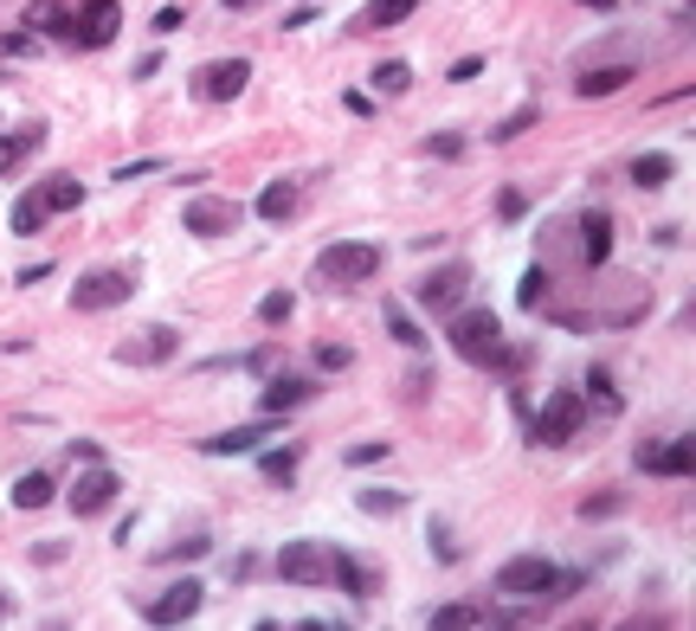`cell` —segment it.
Listing matches in <instances>:
<instances>
[{"mask_svg":"<svg viewBox=\"0 0 696 631\" xmlns=\"http://www.w3.org/2000/svg\"><path fill=\"white\" fill-rule=\"evenodd\" d=\"M278 573L290 586H348V593H374V573L355 561L348 548H329V542H284Z\"/></svg>","mask_w":696,"mask_h":631,"instance_id":"cell-1","label":"cell"},{"mask_svg":"<svg viewBox=\"0 0 696 631\" xmlns=\"http://www.w3.org/2000/svg\"><path fill=\"white\" fill-rule=\"evenodd\" d=\"M374 271H381V245H368V239H336L316 252V283L348 290V283H368Z\"/></svg>","mask_w":696,"mask_h":631,"instance_id":"cell-2","label":"cell"},{"mask_svg":"<svg viewBox=\"0 0 696 631\" xmlns=\"http://www.w3.org/2000/svg\"><path fill=\"white\" fill-rule=\"evenodd\" d=\"M130 296H136V271L130 265H97V271H84L71 283V310H84V316H104V310H117Z\"/></svg>","mask_w":696,"mask_h":631,"instance_id":"cell-3","label":"cell"},{"mask_svg":"<svg viewBox=\"0 0 696 631\" xmlns=\"http://www.w3.org/2000/svg\"><path fill=\"white\" fill-rule=\"evenodd\" d=\"M555 586H574L555 561H542V555H516V561L496 567V593H509V599H523V593H555Z\"/></svg>","mask_w":696,"mask_h":631,"instance_id":"cell-4","label":"cell"},{"mask_svg":"<svg viewBox=\"0 0 696 631\" xmlns=\"http://www.w3.org/2000/svg\"><path fill=\"white\" fill-rule=\"evenodd\" d=\"M117 26H123V0H84L77 20H65V39L77 52H97V46L117 39Z\"/></svg>","mask_w":696,"mask_h":631,"instance_id":"cell-5","label":"cell"},{"mask_svg":"<svg viewBox=\"0 0 696 631\" xmlns=\"http://www.w3.org/2000/svg\"><path fill=\"white\" fill-rule=\"evenodd\" d=\"M245 84H252V65H245V59H213V65H201L188 77V90H194L201 104H232Z\"/></svg>","mask_w":696,"mask_h":631,"instance_id":"cell-6","label":"cell"},{"mask_svg":"<svg viewBox=\"0 0 696 631\" xmlns=\"http://www.w3.org/2000/svg\"><path fill=\"white\" fill-rule=\"evenodd\" d=\"M496 342H503V329H496L490 310H452V349L465 354V361H490Z\"/></svg>","mask_w":696,"mask_h":631,"instance_id":"cell-7","label":"cell"},{"mask_svg":"<svg viewBox=\"0 0 696 631\" xmlns=\"http://www.w3.org/2000/svg\"><path fill=\"white\" fill-rule=\"evenodd\" d=\"M123 490V477L117 471H104V464H84V477L71 484V515H104L110 502Z\"/></svg>","mask_w":696,"mask_h":631,"instance_id":"cell-8","label":"cell"},{"mask_svg":"<svg viewBox=\"0 0 696 631\" xmlns=\"http://www.w3.org/2000/svg\"><path fill=\"white\" fill-rule=\"evenodd\" d=\"M580 420H587V406H580V393H549V406H542V420H536V438L542 445H567L574 432H580Z\"/></svg>","mask_w":696,"mask_h":631,"instance_id":"cell-9","label":"cell"},{"mask_svg":"<svg viewBox=\"0 0 696 631\" xmlns=\"http://www.w3.org/2000/svg\"><path fill=\"white\" fill-rule=\"evenodd\" d=\"M465 283H471L465 265H439V271H425V278H419V303H425L432 316H452V310H458V296H465Z\"/></svg>","mask_w":696,"mask_h":631,"instance_id":"cell-10","label":"cell"},{"mask_svg":"<svg viewBox=\"0 0 696 631\" xmlns=\"http://www.w3.org/2000/svg\"><path fill=\"white\" fill-rule=\"evenodd\" d=\"M181 226H188L194 239H219V232H232V226H239V207L207 194V201H188V207H181Z\"/></svg>","mask_w":696,"mask_h":631,"instance_id":"cell-11","label":"cell"},{"mask_svg":"<svg viewBox=\"0 0 696 631\" xmlns=\"http://www.w3.org/2000/svg\"><path fill=\"white\" fill-rule=\"evenodd\" d=\"M194 612H201V580H181V586H168L142 619H148V626H188Z\"/></svg>","mask_w":696,"mask_h":631,"instance_id":"cell-12","label":"cell"},{"mask_svg":"<svg viewBox=\"0 0 696 631\" xmlns=\"http://www.w3.org/2000/svg\"><path fill=\"white\" fill-rule=\"evenodd\" d=\"M310 393H316V380H297V374L272 380V387H265V420H278V413H290V406H303Z\"/></svg>","mask_w":696,"mask_h":631,"instance_id":"cell-13","label":"cell"},{"mask_svg":"<svg viewBox=\"0 0 696 631\" xmlns=\"http://www.w3.org/2000/svg\"><path fill=\"white\" fill-rule=\"evenodd\" d=\"M580 245H587V252H580L587 265H607V258H613V219H607V213H587V219H580Z\"/></svg>","mask_w":696,"mask_h":631,"instance_id":"cell-14","label":"cell"},{"mask_svg":"<svg viewBox=\"0 0 696 631\" xmlns=\"http://www.w3.org/2000/svg\"><path fill=\"white\" fill-rule=\"evenodd\" d=\"M265 432H272V425H232V432L207 438L201 451H207V458H232V451H252V445H265Z\"/></svg>","mask_w":696,"mask_h":631,"instance_id":"cell-15","label":"cell"},{"mask_svg":"<svg viewBox=\"0 0 696 631\" xmlns=\"http://www.w3.org/2000/svg\"><path fill=\"white\" fill-rule=\"evenodd\" d=\"M39 201H46V213H71V207H84V181H77V174H52V181L39 187Z\"/></svg>","mask_w":696,"mask_h":631,"instance_id":"cell-16","label":"cell"},{"mask_svg":"<svg viewBox=\"0 0 696 631\" xmlns=\"http://www.w3.org/2000/svg\"><path fill=\"white\" fill-rule=\"evenodd\" d=\"M658 477H696V438L658 445Z\"/></svg>","mask_w":696,"mask_h":631,"instance_id":"cell-17","label":"cell"},{"mask_svg":"<svg viewBox=\"0 0 696 631\" xmlns=\"http://www.w3.org/2000/svg\"><path fill=\"white\" fill-rule=\"evenodd\" d=\"M52 502V477L46 471H26L20 484H13V509H46Z\"/></svg>","mask_w":696,"mask_h":631,"instance_id":"cell-18","label":"cell"},{"mask_svg":"<svg viewBox=\"0 0 696 631\" xmlns=\"http://www.w3.org/2000/svg\"><path fill=\"white\" fill-rule=\"evenodd\" d=\"M7 226H13V232H20V239H33V232H39V226H46V201H39V187H33V194H26V201H20V207L7 213Z\"/></svg>","mask_w":696,"mask_h":631,"instance_id":"cell-19","label":"cell"},{"mask_svg":"<svg viewBox=\"0 0 696 631\" xmlns=\"http://www.w3.org/2000/svg\"><path fill=\"white\" fill-rule=\"evenodd\" d=\"M297 213V187L290 181H272L265 194H259V219H290Z\"/></svg>","mask_w":696,"mask_h":631,"instance_id":"cell-20","label":"cell"},{"mask_svg":"<svg viewBox=\"0 0 696 631\" xmlns=\"http://www.w3.org/2000/svg\"><path fill=\"white\" fill-rule=\"evenodd\" d=\"M632 84V71L626 65H613V71H587L580 77V97H613V90H626Z\"/></svg>","mask_w":696,"mask_h":631,"instance_id":"cell-21","label":"cell"},{"mask_svg":"<svg viewBox=\"0 0 696 631\" xmlns=\"http://www.w3.org/2000/svg\"><path fill=\"white\" fill-rule=\"evenodd\" d=\"M387 336H394V342H400V349H425V336H419V323L413 316H407V310H400V303H387Z\"/></svg>","mask_w":696,"mask_h":631,"instance_id":"cell-22","label":"cell"},{"mask_svg":"<svg viewBox=\"0 0 696 631\" xmlns=\"http://www.w3.org/2000/svg\"><path fill=\"white\" fill-rule=\"evenodd\" d=\"M259 471H265V484H290V477H297V451H290V445H272V451L259 458Z\"/></svg>","mask_w":696,"mask_h":631,"instance_id":"cell-23","label":"cell"},{"mask_svg":"<svg viewBox=\"0 0 696 631\" xmlns=\"http://www.w3.org/2000/svg\"><path fill=\"white\" fill-rule=\"evenodd\" d=\"M419 0H368V13H361V26H400L407 13H413Z\"/></svg>","mask_w":696,"mask_h":631,"instance_id":"cell-24","label":"cell"},{"mask_svg":"<svg viewBox=\"0 0 696 631\" xmlns=\"http://www.w3.org/2000/svg\"><path fill=\"white\" fill-rule=\"evenodd\" d=\"M33 142H39V130H20V136H0V174H13L26 155H33Z\"/></svg>","mask_w":696,"mask_h":631,"instance_id":"cell-25","label":"cell"},{"mask_svg":"<svg viewBox=\"0 0 696 631\" xmlns=\"http://www.w3.org/2000/svg\"><path fill=\"white\" fill-rule=\"evenodd\" d=\"M26 33H65V7H59V0H39V7L26 13Z\"/></svg>","mask_w":696,"mask_h":631,"instance_id":"cell-26","label":"cell"},{"mask_svg":"<svg viewBox=\"0 0 696 631\" xmlns=\"http://www.w3.org/2000/svg\"><path fill=\"white\" fill-rule=\"evenodd\" d=\"M632 181H638V187H664V181H671V161H664V155H638V161H632Z\"/></svg>","mask_w":696,"mask_h":631,"instance_id":"cell-27","label":"cell"},{"mask_svg":"<svg viewBox=\"0 0 696 631\" xmlns=\"http://www.w3.org/2000/svg\"><path fill=\"white\" fill-rule=\"evenodd\" d=\"M407 84H413V71L400 65V59H381V65H374V90H394V97H400Z\"/></svg>","mask_w":696,"mask_h":631,"instance_id":"cell-28","label":"cell"},{"mask_svg":"<svg viewBox=\"0 0 696 631\" xmlns=\"http://www.w3.org/2000/svg\"><path fill=\"white\" fill-rule=\"evenodd\" d=\"M516 296H523V310H542V296H549V271H542V265H536V271H523V290H516Z\"/></svg>","mask_w":696,"mask_h":631,"instance_id":"cell-29","label":"cell"},{"mask_svg":"<svg viewBox=\"0 0 696 631\" xmlns=\"http://www.w3.org/2000/svg\"><path fill=\"white\" fill-rule=\"evenodd\" d=\"M361 509H368V515H394V509H407V496L400 490H361Z\"/></svg>","mask_w":696,"mask_h":631,"instance_id":"cell-30","label":"cell"},{"mask_svg":"<svg viewBox=\"0 0 696 631\" xmlns=\"http://www.w3.org/2000/svg\"><path fill=\"white\" fill-rule=\"evenodd\" d=\"M348 361H355V349H348V342H323V349H316V367H323V374H343Z\"/></svg>","mask_w":696,"mask_h":631,"instance_id":"cell-31","label":"cell"},{"mask_svg":"<svg viewBox=\"0 0 696 631\" xmlns=\"http://www.w3.org/2000/svg\"><path fill=\"white\" fill-rule=\"evenodd\" d=\"M290 310H297V296H290V290H272V296L259 303V316H265V323H290Z\"/></svg>","mask_w":696,"mask_h":631,"instance_id":"cell-32","label":"cell"},{"mask_svg":"<svg viewBox=\"0 0 696 631\" xmlns=\"http://www.w3.org/2000/svg\"><path fill=\"white\" fill-rule=\"evenodd\" d=\"M432 626H484V612H471V606H439Z\"/></svg>","mask_w":696,"mask_h":631,"instance_id":"cell-33","label":"cell"},{"mask_svg":"<svg viewBox=\"0 0 696 631\" xmlns=\"http://www.w3.org/2000/svg\"><path fill=\"white\" fill-rule=\"evenodd\" d=\"M381 458H394V451H387V445H355L343 464H348V471H368V464H381Z\"/></svg>","mask_w":696,"mask_h":631,"instance_id":"cell-34","label":"cell"},{"mask_svg":"<svg viewBox=\"0 0 696 631\" xmlns=\"http://www.w3.org/2000/svg\"><path fill=\"white\" fill-rule=\"evenodd\" d=\"M194 555H207V535H188V542H181V548H161V555H155V561H194Z\"/></svg>","mask_w":696,"mask_h":631,"instance_id":"cell-35","label":"cell"},{"mask_svg":"<svg viewBox=\"0 0 696 631\" xmlns=\"http://www.w3.org/2000/svg\"><path fill=\"white\" fill-rule=\"evenodd\" d=\"M587 393L600 400V413H620V393H613V380H607V374H593V380H587Z\"/></svg>","mask_w":696,"mask_h":631,"instance_id":"cell-36","label":"cell"},{"mask_svg":"<svg viewBox=\"0 0 696 631\" xmlns=\"http://www.w3.org/2000/svg\"><path fill=\"white\" fill-rule=\"evenodd\" d=\"M425 148H432L439 161H458V155H465V136H452V130H445V136H432Z\"/></svg>","mask_w":696,"mask_h":631,"instance_id":"cell-37","label":"cell"},{"mask_svg":"<svg viewBox=\"0 0 696 631\" xmlns=\"http://www.w3.org/2000/svg\"><path fill=\"white\" fill-rule=\"evenodd\" d=\"M496 213H503V219H523V213H529V201H523L516 187H503V194H496Z\"/></svg>","mask_w":696,"mask_h":631,"instance_id":"cell-38","label":"cell"},{"mask_svg":"<svg viewBox=\"0 0 696 631\" xmlns=\"http://www.w3.org/2000/svg\"><path fill=\"white\" fill-rule=\"evenodd\" d=\"M0 52H7V59H26V52H33V33H7Z\"/></svg>","mask_w":696,"mask_h":631,"instance_id":"cell-39","label":"cell"},{"mask_svg":"<svg viewBox=\"0 0 696 631\" xmlns=\"http://www.w3.org/2000/svg\"><path fill=\"white\" fill-rule=\"evenodd\" d=\"M529 123H536V110H516V117H509V123H503V130H496V142L523 136V130H529Z\"/></svg>","mask_w":696,"mask_h":631,"instance_id":"cell-40","label":"cell"},{"mask_svg":"<svg viewBox=\"0 0 696 631\" xmlns=\"http://www.w3.org/2000/svg\"><path fill=\"white\" fill-rule=\"evenodd\" d=\"M71 458H77V464H104V445H91V438H84V445H71Z\"/></svg>","mask_w":696,"mask_h":631,"instance_id":"cell-41","label":"cell"},{"mask_svg":"<svg viewBox=\"0 0 696 631\" xmlns=\"http://www.w3.org/2000/svg\"><path fill=\"white\" fill-rule=\"evenodd\" d=\"M252 7H259V0H226V13H252Z\"/></svg>","mask_w":696,"mask_h":631,"instance_id":"cell-42","label":"cell"},{"mask_svg":"<svg viewBox=\"0 0 696 631\" xmlns=\"http://www.w3.org/2000/svg\"><path fill=\"white\" fill-rule=\"evenodd\" d=\"M580 7H600V13H613V0H580Z\"/></svg>","mask_w":696,"mask_h":631,"instance_id":"cell-43","label":"cell"},{"mask_svg":"<svg viewBox=\"0 0 696 631\" xmlns=\"http://www.w3.org/2000/svg\"><path fill=\"white\" fill-rule=\"evenodd\" d=\"M7 612H13V599H7V593H0V626H7Z\"/></svg>","mask_w":696,"mask_h":631,"instance_id":"cell-44","label":"cell"}]
</instances>
